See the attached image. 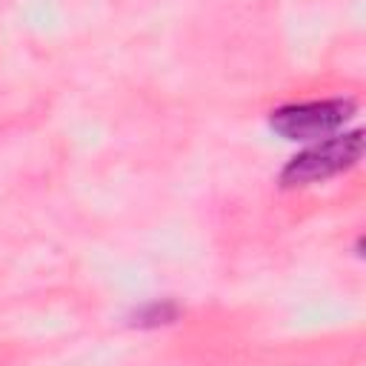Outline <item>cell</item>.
<instances>
[{"mask_svg": "<svg viewBox=\"0 0 366 366\" xmlns=\"http://www.w3.org/2000/svg\"><path fill=\"white\" fill-rule=\"evenodd\" d=\"M360 152H363V132L329 134L317 146L295 154L280 172V183L292 189V186H309V183L335 177L352 169L360 160Z\"/></svg>", "mask_w": 366, "mask_h": 366, "instance_id": "6da1fadb", "label": "cell"}, {"mask_svg": "<svg viewBox=\"0 0 366 366\" xmlns=\"http://www.w3.org/2000/svg\"><path fill=\"white\" fill-rule=\"evenodd\" d=\"M355 114L352 100H312L292 103L272 112V129L286 140H320L335 134Z\"/></svg>", "mask_w": 366, "mask_h": 366, "instance_id": "7a4b0ae2", "label": "cell"}, {"mask_svg": "<svg viewBox=\"0 0 366 366\" xmlns=\"http://www.w3.org/2000/svg\"><path fill=\"white\" fill-rule=\"evenodd\" d=\"M174 315H177V309L172 306V303H152V306H146V309H140V326H160V323H172L174 320Z\"/></svg>", "mask_w": 366, "mask_h": 366, "instance_id": "3957f363", "label": "cell"}]
</instances>
